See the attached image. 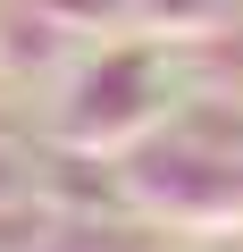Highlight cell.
Instances as JSON below:
<instances>
[{
    "label": "cell",
    "mask_w": 243,
    "mask_h": 252,
    "mask_svg": "<svg viewBox=\"0 0 243 252\" xmlns=\"http://www.w3.org/2000/svg\"><path fill=\"white\" fill-rule=\"evenodd\" d=\"M243 26V0H126V34L143 42H168V51H193V42H218Z\"/></svg>",
    "instance_id": "obj_4"
},
{
    "label": "cell",
    "mask_w": 243,
    "mask_h": 252,
    "mask_svg": "<svg viewBox=\"0 0 243 252\" xmlns=\"http://www.w3.org/2000/svg\"><path fill=\"white\" fill-rule=\"evenodd\" d=\"M185 101H193V59L185 51L117 34V42H101V51H84L67 67L59 109H51V152H67V160H126Z\"/></svg>",
    "instance_id": "obj_2"
},
{
    "label": "cell",
    "mask_w": 243,
    "mask_h": 252,
    "mask_svg": "<svg viewBox=\"0 0 243 252\" xmlns=\"http://www.w3.org/2000/svg\"><path fill=\"white\" fill-rule=\"evenodd\" d=\"M117 202L160 235H243V101L193 93L117 160Z\"/></svg>",
    "instance_id": "obj_1"
},
{
    "label": "cell",
    "mask_w": 243,
    "mask_h": 252,
    "mask_svg": "<svg viewBox=\"0 0 243 252\" xmlns=\"http://www.w3.org/2000/svg\"><path fill=\"white\" fill-rule=\"evenodd\" d=\"M76 51H84L76 26H59L51 9H34V0H0V76H17V84L59 76V84H67Z\"/></svg>",
    "instance_id": "obj_3"
},
{
    "label": "cell",
    "mask_w": 243,
    "mask_h": 252,
    "mask_svg": "<svg viewBox=\"0 0 243 252\" xmlns=\"http://www.w3.org/2000/svg\"><path fill=\"white\" fill-rule=\"evenodd\" d=\"M42 252H168V244H160L151 219H135L126 202H109V210H59Z\"/></svg>",
    "instance_id": "obj_5"
},
{
    "label": "cell",
    "mask_w": 243,
    "mask_h": 252,
    "mask_svg": "<svg viewBox=\"0 0 243 252\" xmlns=\"http://www.w3.org/2000/svg\"><path fill=\"white\" fill-rule=\"evenodd\" d=\"M34 9H51V17L76 26L84 42H117V34H126V0H34Z\"/></svg>",
    "instance_id": "obj_6"
}]
</instances>
